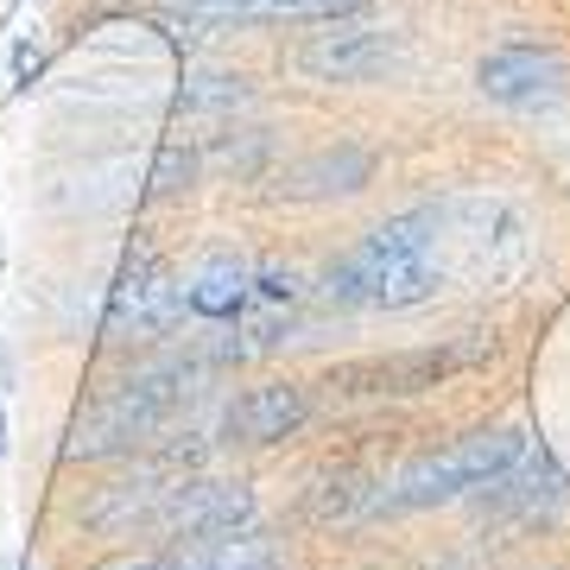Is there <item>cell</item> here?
Listing matches in <instances>:
<instances>
[{"label": "cell", "mask_w": 570, "mask_h": 570, "mask_svg": "<svg viewBox=\"0 0 570 570\" xmlns=\"http://www.w3.org/2000/svg\"><path fill=\"white\" fill-rule=\"evenodd\" d=\"M438 235H444V209L431 204L387 216L324 266V298L343 311H412L438 298V285H444V266L431 261Z\"/></svg>", "instance_id": "obj_1"}, {"label": "cell", "mask_w": 570, "mask_h": 570, "mask_svg": "<svg viewBox=\"0 0 570 570\" xmlns=\"http://www.w3.org/2000/svg\"><path fill=\"white\" fill-rule=\"evenodd\" d=\"M527 431L513 425H482L456 438L444 450H425V456H412L400 475H393L387 489V513H419V508H450V501H475V494L501 482L520 456H527Z\"/></svg>", "instance_id": "obj_2"}, {"label": "cell", "mask_w": 570, "mask_h": 570, "mask_svg": "<svg viewBox=\"0 0 570 570\" xmlns=\"http://www.w3.org/2000/svg\"><path fill=\"white\" fill-rule=\"evenodd\" d=\"M254 489L247 482H204V475H184V482H165L159 508L146 513V532H159L165 546L178 539H216V532L254 527Z\"/></svg>", "instance_id": "obj_3"}, {"label": "cell", "mask_w": 570, "mask_h": 570, "mask_svg": "<svg viewBox=\"0 0 570 570\" xmlns=\"http://www.w3.org/2000/svg\"><path fill=\"white\" fill-rule=\"evenodd\" d=\"M406 45L387 26H348L336 20V32H317L311 45H298V70L317 82H381L387 70H400Z\"/></svg>", "instance_id": "obj_4"}, {"label": "cell", "mask_w": 570, "mask_h": 570, "mask_svg": "<svg viewBox=\"0 0 570 570\" xmlns=\"http://www.w3.org/2000/svg\"><path fill=\"white\" fill-rule=\"evenodd\" d=\"M178 317H184V285L159 261L127 266L121 279H115V292H108V311H102L108 336H165Z\"/></svg>", "instance_id": "obj_5"}, {"label": "cell", "mask_w": 570, "mask_h": 570, "mask_svg": "<svg viewBox=\"0 0 570 570\" xmlns=\"http://www.w3.org/2000/svg\"><path fill=\"white\" fill-rule=\"evenodd\" d=\"M475 89L501 108H539L564 96V58L546 45H501L475 63Z\"/></svg>", "instance_id": "obj_6"}, {"label": "cell", "mask_w": 570, "mask_h": 570, "mask_svg": "<svg viewBox=\"0 0 570 570\" xmlns=\"http://www.w3.org/2000/svg\"><path fill=\"white\" fill-rule=\"evenodd\" d=\"M564 501H570V475L558 469V456H551L546 444H527V456H520L501 482H489V489H482V508L508 513L513 527L551 520Z\"/></svg>", "instance_id": "obj_7"}, {"label": "cell", "mask_w": 570, "mask_h": 570, "mask_svg": "<svg viewBox=\"0 0 570 570\" xmlns=\"http://www.w3.org/2000/svg\"><path fill=\"white\" fill-rule=\"evenodd\" d=\"M367 178H374V153L355 146V140H343V146H324V153H311V159H298V165H285L279 197H292V204L355 197V190H367Z\"/></svg>", "instance_id": "obj_8"}, {"label": "cell", "mask_w": 570, "mask_h": 570, "mask_svg": "<svg viewBox=\"0 0 570 570\" xmlns=\"http://www.w3.org/2000/svg\"><path fill=\"white\" fill-rule=\"evenodd\" d=\"M311 419V393L298 381H261L228 406V438L242 444H279Z\"/></svg>", "instance_id": "obj_9"}, {"label": "cell", "mask_w": 570, "mask_h": 570, "mask_svg": "<svg viewBox=\"0 0 570 570\" xmlns=\"http://www.w3.org/2000/svg\"><path fill=\"white\" fill-rule=\"evenodd\" d=\"M247 292H254V266H247L242 254H209V261L184 279V305L197 311V317H235Z\"/></svg>", "instance_id": "obj_10"}, {"label": "cell", "mask_w": 570, "mask_h": 570, "mask_svg": "<svg viewBox=\"0 0 570 570\" xmlns=\"http://www.w3.org/2000/svg\"><path fill=\"white\" fill-rule=\"evenodd\" d=\"M197 13H216V20H355L367 13V0H184Z\"/></svg>", "instance_id": "obj_11"}, {"label": "cell", "mask_w": 570, "mask_h": 570, "mask_svg": "<svg viewBox=\"0 0 570 570\" xmlns=\"http://www.w3.org/2000/svg\"><path fill=\"white\" fill-rule=\"evenodd\" d=\"M362 513H387V489L381 482H367V475H355V469H336V475H324L317 489H311V520L317 527H348V520H362Z\"/></svg>", "instance_id": "obj_12"}, {"label": "cell", "mask_w": 570, "mask_h": 570, "mask_svg": "<svg viewBox=\"0 0 570 570\" xmlns=\"http://www.w3.org/2000/svg\"><path fill=\"white\" fill-rule=\"evenodd\" d=\"M0 456H7V406H0Z\"/></svg>", "instance_id": "obj_13"}]
</instances>
